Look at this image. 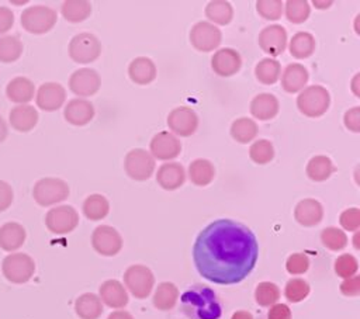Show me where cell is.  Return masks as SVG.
<instances>
[{
  "mask_svg": "<svg viewBox=\"0 0 360 319\" xmlns=\"http://www.w3.org/2000/svg\"><path fill=\"white\" fill-rule=\"evenodd\" d=\"M259 254L253 232L232 219H217L197 236L193 259L197 271L215 284L240 282L253 270Z\"/></svg>",
  "mask_w": 360,
  "mask_h": 319,
  "instance_id": "1",
  "label": "cell"
},
{
  "mask_svg": "<svg viewBox=\"0 0 360 319\" xmlns=\"http://www.w3.org/2000/svg\"><path fill=\"white\" fill-rule=\"evenodd\" d=\"M180 302L181 311L188 319H219L222 315V305L215 291L202 284L188 287Z\"/></svg>",
  "mask_w": 360,
  "mask_h": 319,
  "instance_id": "2",
  "label": "cell"
},
{
  "mask_svg": "<svg viewBox=\"0 0 360 319\" xmlns=\"http://www.w3.org/2000/svg\"><path fill=\"white\" fill-rule=\"evenodd\" d=\"M330 105L329 91L319 84L304 87L297 97V108L301 114L309 118L323 115Z\"/></svg>",
  "mask_w": 360,
  "mask_h": 319,
  "instance_id": "3",
  "label": "cell"
},
{
  "mask_svg": "<svg viewBox=\"0 0 360 319\" xmlns=\"http://www.w3.org/2000/svg\"><path fill=\"white\" fill-rule=\"evenodd\" d=\"M124 284L135 298L143 299L152 292L155 277L149 267L143 264H132L124 273Z\"/></svg>",
  "mask_w": 360,
  "mask_h": 319,
  "instance_id": "4",
  "label": "cell"
},
{
  "mask_svg": "<svg viewBox=\"0 0 360 319\" xmlns=\"http://www.w3.org/2000/svg\"><path fill=\"white\" fill-rule=\"evenodd\" d=\"M155 164L156 160L153 159V156L142 148L131 149L124 159L125 173L136 181L148 180L155 171Z\"/></svg>",
  "mask_w": 360,
  "mask_h": 319,
  "instance_id": "5",
  "label": "cell"
},
{
  "mask_svg": "<svg viewBox=\"0 0 360 319\" xmlns=\"http://www.w3.org/2000/svg\"><path fill=\"white\" fill-rule=\"evenodd\" d=\"M188 37L191 45L200 52H211L217 49L222 41L221 30L208 21L195 22L191 27Z\"/></svg>",
  "mask_w": 360,
  "mask_h": 319,
  "instance_id": "6",
  "label": "cell"
},
{
  "mask_svg": "<svg viewBox=\"0 0 360 319\" xmlns=\"http://www.w3.org/2000/svg\"><path fill=\"white\" fill-rule=\"evenodd\" d=\"M93 249L101 256H115L122 249V237L118 230L110 225H100L91 235Z\"/></svg>",
  "mask_w": 360,
  "mask_h": 319,
  "instance_id": "7",
  "label": "cell"
},
{
  "mask_svg": "<svg viewBox=\"0 0 360 319\" xmlns=\"http://www.w3.org/2000/svg\"><path fill=\"white\" fill-rule=\"evenodd\" d=\"M101 53V44L98 38L90 32L76 35L70 42V56L79 63H90Z\"/></svg>",
  "mask_w": 360,
  "mask_h": 319,
  "instance_id": "8",
  "label": "cell"
},
{
  "mask_svg": "<svg viewBox=\"0 0 360 319\" xmlns=\"http://www.w3.org/2000/svg\"><path fill=\"white\" fill-rule=\"evenodd\" d=\"M181 152V143L176 135L169 131H162L153 135L149 142V153L156 160L176 159Z\"/></svg>",
  "mask_w": 360,
  "mask_h": 319,
  "instance_id": "9",
  "label": "cell"
},
{
  "mask_svg": "<svg viewBox=\"0 0 360 319\" xmlns=\"http://www.w3.org/2000/svg\"><path fill=\"white\" fill-rule=\"evenodd\" d=\"M257 44L263 52L274 59V56L281 55L287 48V31L280 24L267 25L259 32Z\"/></svg>",
  "mask_w": 360,
  "mask_h": 319,
  "instance_id": "10",
  "label": "cell"
},
{
  "mask_svg": "<svg viewBox=\"0 0 360 319\" xmlns=\"http://www.w3.org/2000/svg\"><path fill=\"white\" fill-rule=\"evenodd\" d=\"M167 126L176 136H190L197 131L198 117L193 108L177 107L169 112Z\"/></svg>",
  "mask_w": 360,
  "mask_h": 319,
  "instance_id": "11",
  "label": "cell"
},
{
  "mask_svg": "<svg viewBox=\"0 0 360 319\" xmlns=\"http://www.w3.org/2000/svg\"><path fill=\"white\" fill-rule=\"evenodd\" d=\"M242 66V58L233 48H221L214 52L211 58L212 70L221 77H229L239 72Z\"/></svg>",
  "mask_w": 360,
  "mask_h": 319,
  "instance_id": "12",
  "label": "cell"
},
{
  "mask_svg": "<svg viewBox=\"0 0 360 319\" xmlns=\"http://www.w3.org/2000/svg\"><path fill=\"white\" fill-rule=\"evenodd\" d=\"M100 86H101L100 74L97 73V70L90 69V67L79 69L70 77L72 91L82 97L93 96L94 93L98 91Z\"/></svg>",
  "mask_w": 360,
  "mask_h": 319,
  "instance_id": "13",
  "label": "cell"
},
{
  "mask_svg": "<svg viewBox=\"0 0 360 319\" xmlns=\"http://www.w3.org/2000/svg\"><path fill=\"white\" fill-rule=\"evenodd\" d=\"M156 181L163 190H177L186 181V170L177 162H166L159 166L156 173Z\"/></svg>",
  "mask_w": 360,
  "mask_h": 319,
  "instance_id": "14",
  "label": "cell"
},
{
  "mask_svg": "<svg viewBox=\"0 0 360 319\" xmlns=\"http://www.w3.org/2000/svg\"><path fill=\"white\" fill-rule=\"evenodd\" d=\"M294 218L302 226H315L323 218V207L315 198H304L295 205Z\"/></svg>",
  "mask_w": 360,
  "mask_h": 319,
  "instance_id": "15",
  "label": "cell"
},
{
  "mask_svg": "<svg viewBox=\"0 0 360 319\" xmlns=\"http://www.w3.org/2000/svg\"><path fill=\"white\" fill-rule=\"evenodd\" d=\"M79 222L77 212L72 207H60L49 212L46 223L55 233H68L76 228Z\"/></svg>",
  "mask_w": 360,
  "mask_h": 319,
  "instance_id": "16",
  "label": "cell"
},
{
  "mask_svg": "<svg viewBox=\"0 0 360 319\" xmlns=\"http://www.w3.org/2000/svg\"><path fill=\"white\" fill-rule=\"evenodd\" d=\"M98 298L110 308H124L128 304V292L118 280H107L98 288Z\"/></svg>",
  "mask_w": 360,
  "mask_h": 319,
  "instance_id": "17",
  "label": "cell"
},
{
  "mask_svg": "<svg viewBox=\"0 0 360 319\" xmlns=\"http://www.w3.org/2000/svg\"><path fill=\"white\" fill-rule=\"evenodd\" d=\"M281 76V87L287 93L301 91L309 79V73L307 67L301 63H290L284 67Z\"/></svg>",
  "mask_w": 360,
  "mask_h": 319,
  "instance_id": "18",
  "label": "cell"
},
{
  "mask_svg": "<svg viewBox=\"0 0 360 319\" xmlns=\"http://www.w3.org/2000/svg\"><path fill=\"white\" fill-rule=\"evenodd\" d=\"M280 108V103L274 94L260 93L250 101V114L260 121L273 119Z\"/></svg>",
  "mask_w": 360,
  "mask_h": 319,
  "instance_id": "19",
  "label": "cell"
},
{
  "mask_svg": "<svg viewBox=\"0 0 360 319\" xmlns=\"http://www.w3.org/2000/svg\"><path fill=\"white\" fill-rule=\"evenodd\" d=\"M128 76L136 84H149L156 77V65L150 58L138 56L131 60L128 66Z\"/></svg>",
  "mask_w": 360,
  "mask_h": 319,
  "instance_id": "20",
  "label": "cell"
},
{
  "mask_svg": "<svg viewBox=\"0 0 360 319\" xmlns=\"http://www.w3.org/2000/svg\"><path fill=\"white\" fill-rule=\"evenodd\" d=\"M215 177V169L214 164L208 159H194L188 164V178L193 184L198 187L208 185Z\"/></svg>",
  "mask_w": 360,
  "mask_h": 319,
  "instance_id": "21",
  "label": "cell"
},
{
  "mask_svg": "<svg viewBox=\"0 0 360 319\" xmlns=\"http://www.w3.org/2000/svg\"><path fill=\"white\" fill-rule=\"evenodd\" d=\"M305 171L312 181H325L336 171V167L328 156L316 155L308 160Z\"/></svg>",
  "mask_w": 360,
  "mask_h": 319,
  "instance_id": "22",
  "label": "cell"
},
{
  "mask_svg": "<svg viewBox=\"0 0 360 319\" xmlns=\"http://www.w3.org/2000/svg\"><path fill=\"white\" fill-rule=\"evenodd\" d=\"M316 42L312 34L307 31H298L292 35L288 44V51L292 58L295 59H305L309 58L315 51Z\"/></svg>",
  "mask_w": 360,
  "mask_h": 319,
  "instance_id": "23",
  "label": "cell"
},
{
  "mask_svg": "<svg viewBox=\"0 0 360 319\" xmlns=\"http://www.w3.org/2000/svg\"><path fill=\"white\" fill-rule=\"evenodd\" d=\"M75 311L82 319H98L103 313V302L100 301L98 295L86 292L76 299Z\"/></svg>",
  "mask_w": 360,
  "mask_h": 319,
  "instance_id": "24",
  "label": "cell"
},
{
  "mask_svg": "<svg viewBox=\"0 0 360 319\" xmlns=\"http://www.w3.org/2000/svg\"><path fill=\"white\" fill-rule=\"evenodd\" d=\"M94 117V107L89 100L76 98L66 107V118L75 125H84Z\"/></svg>",
  "mask_w": 360,
  "mask_h": 319,
  "instance_id": "25",
  "label": "cell"
},
{
  "mask_svg": "<svg viewBox=\"0 0 360 319\" xmlns=\"http://www.w3.org/2000/svg\"><path fill=\"white\" fill-rule=\"evenodd\" d=\"M179 299V289L173 282H160L153 292V306L159 311H169L174 308Z\"/></svg>",
  "mask_w": 360,
  "mask_h": 319,
  "instance_id": "26",
  "label": "cell"
},
{
  "mask_svg": "<svg viewBox=\"0 0 360 319\" xmlns=\"http://www.w3.org/2000/svg\"><path fill=\"white\" fill-rule=\"evenodd\" d=\"M205 17L210 20L211 24L226 25L232 21L233 8L231 3L225 0H212L205 6Z\"/></svg>",
  "mask_w": 360,
  "mask_h": 319,
  "instance_id": "27",
  "label": "cell"
},
{
  "mask_svg": "<svg viewBox=\"0 0 360 319\" xmlns=\"http://www.w3.org/2000/svg\"><path fill=\"white\" fill-rule=\"evenodd\" d=\"M281 74V65L273 58H263L255 66V76L263 84H274Z\"/></svg>",
  "mask_w": 360,
  "mask_h": 319,
  "instance_id": "28",
  "label": "cell"
},
{
  "mask_svg": "<svg viewBox=\"0 0 360 319\" xmlns=\"http://www.w3.org/2000/svg\"><path fill=\"white\" fill-rule=\"evenodd\" d=\"M231 136L238 142V143H248V142H252L257 132H259V128H257V124L255 119H250V118H246V117H242V118H238L235 119L232 124H231Z\"/></svg>",
  "mask_w": 360,
  "mask_h": 319,
  "instance_id": "29",
  "label": "cell"
},
{
  "mask_svg": "<svg viewBox=\"0 0 360 319\" xmlns=\"http://www.w3.org/2000/svg\"><path fill=\"white\" fill-rule=\"evenodd\" d=\"M110 211L108 200L101 194H91L83 202V212L90 221H100Z\"/></svg>",
  "mask_w": 360,
  "mask_h": 319,
  "instance_id": "30",
  "label": "cell"
},
{
  "mask_svg": "<svg viewBox=\"0 0 360 319\" xmlns=\"http://www.w3.org/2000/svg\"><path fill=\"white\" fill-rule=\"evenodd\" d=\"M285 18L292 24H302L311 14V6L307 0H287L284 3Z\"/></svg>",
  "mask_w": 360,
  "mask_h": 319,
  "instance_id": "31",
  "label": "cell"
},
{
  "mask_svg": "<svg viewBox=\"0 0 360 319\" xmlns=\"http://www.w3.org/2000/svg\"><path fill=\"white\" fill-rule=\"evenodd\" d=\"M249 157L256 164H267L274 157V146L269 139H257L249 148Z\"/></svg>",
  "mask_w": 360,
  "mask_h": 319,
  "instance_id": "32",
  "label": "cell"
},
{
  "mask_svg": "<svg viewBox=\"0 0 360 319\" xmlns=\"http://www.w3.org/2000/svg\"><path fill=\"white\" fill-rule=\"evenodd\" d=\"M321 242L326 249L338 252L347 246V236L342 229L336 226H328L321 232Z\"/></svg>",
  "mask_w": 360,
  "mask_h": 319,
  "instance_id": "33",
  "label": "cell"
},
{
  "mask_svg": "<svg viewBox=\"0 0 360 319\" xmlns=\"http://www.w3.org/2000/svg\"><path fill=\"white\" fill-rule=\"evenodd\" d=\"M280 298V288L271 281L259 282L255 289V299L260 306H271Z\"/></svg>",
  "mask_w": 360,
  "mask_h": 319,
  "instance_id": "34",
  "label": "cell"
},
{
  "mask_svg": "<svg viewBox=\"0 0 360 319\" xmlns=\"http://www.w3.org/2000/svg\"><path fill=\"white\" fill-rule=\"evenodd\" d=\"M8 261H11V268L7 270V275L13 281H25L27 278H30L34 266L27 256L21 254L17 257H11Z\"/></svg>",
  "mask_w": 360,
  "mask_h": 319,
  "instance_id": "35",
  "label": "cell"
},
{
  "mask_svg": "<svg viewBox=\"0 0 360 319\" xmlns=\"http://www.w3.org/2000/svg\"><path fill=\"white\" fill-rule=\"evenodd\" d=\"M309 284L302 278H291L284 287V295L290 302H301L309 294Z\"/></svg>",
  "mask_w": 360,
  "mask_h": 319,
  "instance_id": "36",
  "label": "cell"
},
{
  "mask_svg": "<svg viewBox=\"0 0 360 319\" xmlns=\"http://www.w3.org/2000/svg\"><path fill=\"white\" fill-rule=\"evenodd\" d=\"M91 13L89 1H68L63 4V14L69 21L79 22L86 20Z\"/></svg>",
  "mask_w": 360,
  "mask_h": 319,
  "instance_id": "37",
  "label": "cell"
},
{
  "mask_svg": "<svg viewBox=\"0 0 360 319\" xmlns=\"http://www.w3.org/2000/svg\"><path fill=\"white\" fill-rule=\"evenodd\" d=\"M357 270H359L357 259H356L354 256L349 254V253L340 254V256L335 260V273H336L339 277H342L343 280L356 275Z\"/></svg>",
  "mask_w": 360,
  "mask_h": 319,
  "instance_id": "38",
  "label": "cell"
},
{
  "mask_svg": "<svg viewBox=\"0 0 360 319\" xmlns=\"http://www.w3.org/2000/svg\"><path fill=\"white\" fill-rule=\"evenodd\" d=\"M284 3L281 0H259L256 1V10L264 20H278L283 14Z\"/></svg>",
  "mask_w": 360,
  "mask_h": 319,
  "instance_id": "39",
  "label": "cell"
},
{
  "mask_svg": "<svg viewBox=\"0 0 360 319\" xmlns=\"http://www.w3.org/2000/svg\"><path fill=\"white\" fill-rule=\"evenodd\" d=\"M309 267V259L305 253H292L285 261V268L290 274L298 275L304 274Z\"/></svg>",
  "mask_w": 360,
  "mask_h": 319,
  "instance_id": "40",
  "label": "cell"
},
{
  "mask_svg": "<svg viewBox=\"0 0 360 319\" xmlns=\"http://www.w3.org/2000/svg\"><path fill=\"white\" fill-rule=\"evenodd\" d=\"M339 222L345 230L357 232V229L360 228V209L353 207L342 211V214L339 215Z\"/></svg>",
  "mask_w": 360,
  "mask_h": 319,
  "instance_id": "41",
  "label": "cell"
},
{
  "mask_svg": "<svg viewBox=\"0 0 360 319\" xmlns=\"http://www.w3.org/2000/svg\"><path fill=\"white\" fill-rule=\"evenodd\" d=\"M345 126L352 132H360V107L349 108L343 115Z\"/></svg>",
  "mask_w": 360,
  "mask_h": 319,
  "instance_id": "42",
  "label": "cell"
},
{
  "mask_svg": "<svg viewBox=\"0 0 360 319\" xmlns=\"http://www.w3.org/2000/svg\"><path fill=\"white\" fill-rule=\"evenodd\" d=\"M340 292L346 297H357L360 294V277L353 275L345 278L340 284Z\"/></svg>",
  "mask_w": 360,
  "mask_h": 319,
  "instance_id": "43",
  "label": "cell"
},
{
  "mask_svg": "<svg viewBox=\"0 0 360 319\" xmlns=\"http://www.w3.org/2000/svg\"><path fill=\"white\" fill-rule=\"evenodd\" d=\"M267 319H291V311L285 304H274L269 309Z\"/></svg>",
  "mask_w": 360,
  "mask_h": 319,
  "instance_id": "44",
  "label": "cell"
},
{
  "mask_svg": "<svg viewBox=\"0 0 360 319\" xmlns=\"http://www.w3.org/2000/svg\"><path fill=\"white\" fill-rule=\"evenodd\" d=\"M107 319H134V316L127 311H114L108 315Z\"/></svg>",
  "mask_w": 360,
  "mask_h": 319,
  "instance_id": "45",
  "label": "cell"
},
{
  "mask_svg": "<svg viewBox=\"0 0 360 319\" xmlns=\"http://www.w3.org/2000/svg\"><path fill=\"white\" fill-rule=\"evenodd\" d=\"M231 319H253V316L248 311H236Z\"/></svg>",
  "mask_w": 360,
  "mask_h": 319,
  "instance_id": "46",
  "label": "cell"
},
{
  "mask_svg": "<svg viewBox=\"0 0 360 319\" xmlns=\"http://www.w3.org/2000/svg\"><path fill=\"white\" fill-rule=\"evenodd\" d=\"M357 80H359V73L354 76V79H353V82H352V90H353V93L356 94V96H359V90H357Z\"/></svg>",
  "mask_w": 360,
  "mask_h": 319,
  "instance_id": "47",
  "label": "cell"
},
{
  "mask_svg": "<svg viewBox=\"0 0 360 319\" xmlns=\"http://www.w3.org/2000/svg\"><path fill=\"white\" fill-rule=\"evenodd\" d=\"M314 4L318 6V8H328L332 4V1H315Z\"/></svg>",
  "mask_w": 360,
  "mask_h": 319,
  "instance_id": "48",
  "label": "cell"
},
{
  "mask_svg": "<svg viewBox=\"0 0 360 319\" xmlns=\"http://www.w3.org/2000/svg\"><path fill=\"white\" fill-rule=\"evenodd\" d=\"M353 242H354V247H356V249H359V232H356Z\"/></svg>",
  "mask_w": 360,
  "mask_h": 319,
  "instance_id": "49",
  "label": "cell"
}]
</instances>
